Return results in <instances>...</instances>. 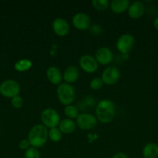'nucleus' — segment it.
Listing matches in <instances>:
<instances>
[{
  "label": "nucleus",
  "mask_w": 158,
  "mask_h": 158,
  "mask_svg": "<svg viewBox=\"0 0 158 158\" xmlns=\"http://www.w3.org/2000/svg\"><path fill=\"white\" fill-rule=\"evenodd\" d=\"M95 115L98 120L102 123H108L112 121L116 115V105L110 100H102L95 107Z\"/></svg>",
  "instance_id": "nucleus-1"
},
{
  "label": "nucleus",
  "mask_w": 158,
  "mask_h": 158,
  "mask_svg": "<svg viewBox=\"0 0 158 158\" xmlns=\"http://www.w3.org/2000/svg\"><path fill=\"white\" fill-rule=\"evenodd\" d=\"M48 130L43 124H37L33 127L28 134V138L31 147L40 148L47 142Z\"/></svg>",
  "instance_id": "nucleus-2"
},
{
  "label": "nucleus",
  "mask_w": 158,
  "mask_h": 158,
  "mask_svg": "<svg viewBox=\"0 0 158 158\" xmlns=\"http://www.w3.org/2000/svg\"><path fill=\"white\" fill-rule=\"evenodd\" d=\"M57 95L59 102L64 106L71 105L75 99V90L71 84L60 83L57 89Z\"/></svg>",
  "instance_id": "nucleus-3"
},
{
  "label": "nucleus",
  "mask_w": 158,
  "mask_h": 158,
  "mask_svg": "<svg viewBox=\"0 0 158 158\" xmlns=\"http://www.w3.org/2000/svg\"><path fill=\"white\" fill-rule=\"evenodd\" d=\"M40 120L43 126L46 128H54L59 126L60 122V115L53 108H46L43 110L40 115Z\"/></svg>",
  "instance_id": "nucleus-4"
},
{
  "label": "nucleus",
  "mask_w": 158,
  "mask_h": 158,
  "mask_svg": "<svg viewBox=\"0 0 158 158\" xmlns=\"http://www.w3.org/2000/svg\"><path fill=\"white\" fill-rule=\"evenodd\" d=\"M20 92V86L14 80H6L0 84V94L4 97L11 98L18 96Z\"/></svg>",
  "instance_id": "nucleus-5"
},
{
  "label": "nucleus",
  "mask_w": 158,
  "mask_h": 158,
  "mask_svg": "<svg viewBox=\"0 0 158 158\" xmlns=\"http://www.w3.org/2000/svg\"><path fill=\"white\" fill-rule=\"evenodd\" d=\"M76 124L80 129L83 131H90L94 129L98 124V120L96 117L91 114L83 113L80 114L76 119Z\"/></svg>",
  "instance_id": "nucleus-6"
},
{
  "label": "nucleus",
  "mask_w": 158,
  "mask_h": 158,
  "mask_svg": "<svg viewBox=\"0 0 158 158\" xmlns=\"http://www.w3.org/2000/svg\"><path fill=\"white\" fill-rule=\"evenodd\" d=\"M134 43V37L131 34L125 33L119 37L116 46L119 52L122 54H128L133 49Z\"/></svg>",
  "instance_id": "nucleus-7"
},
{
  "label": "nucleus",
  "mask_w": 158,
  "mask_h": 158,
  "mask_svg": "<svg viewBox=\"0 0 158 158\" xmlns=\"http://www.w3.org/2000/svg\"><path fill=\"white\" fill-rule=\"evenodd\" d=\"M101 78L105 84L114 85L119 81L120 78V73L115 66H108L104 69Z\"/></svg>",
  "instance_id": "nucleus-8"
},
{
  "label": "nucleus",
  "mask_w": 158,
  "mask_h": 158,
  "mask_svg": "<svg viewBox=\"0 0 158 158\" xmlns=\"http://www.w3.org/2000/svg\"><path fill=\"white\" fill-rule=\"evenodd\" d=\"M98 62L95 58L90 55H84L79 60V65L83 71L88 73H92L98 69Z\"/></svg>",
  "instance_id": "nucleus-9"
},
{
  "label": "nucleus",
  "mask_w": 158,
  "mask_h": 158,
  "mask_svg": "<svg viewBox=\"0 0 158 158\" xmlns=\"http://www.w3.org/2000/svg\"><path fill=\"white\" fill-rule=\"evenodd\" d=\"M72 23L73 26L78 30H85L91 26V19L87 14L78 12L73 16Z\"/></svg>",
  "instance_id": "nucleus-10"
},
{
  "label": "nucleus",
  "mask_w": 158,
  "mask_h": 158,
  "mask_svg": "<svg viewBox=\"0 0 158 158\" xmlns=\"http://www.w3.org/2000/svg\"><path fill=\"white\" fill-rule=\"evenodd\" d=\"M52 29L56 35L60 37H64L69 32L70 26L64 19L57 18L53 21Z\"/></svg>",
  "instance_id": "nucleus-11"
},
{
  "label": "nucleus",
  "mask_w": 158,
  "mask_h": 158,
  "mask_svg": "<svg viewBox=\"0 0 158 158\" xmlns=\"http://www.w3.org/2000/svg\"><path fill=\"white\" fill-rule=\"evenodd\" d=\"M95 60L101 65H108L112 61V52L107 47H101L95 52Z\"/></svg>",
  "instance_id": "nucleus-12"
},
{
  "label": "nucleus",
  "mask_w": 158,
  "mask_h": 158,
  "mask_svg": "<svg viewBox=\"0 0 158 158\" xmlns=\"http://www.w3.org/2000/svg\"><path fill=\"white\" fill-rule=\"evenodd\" d=\"M63 79L67 83H75L79 78V70L77 66H70L64 69L63 73Z\"/></svg>",
  "instance_id": "nucleus-13"
},
{
  "label": "nucleus",
  "mask_w": 158,
  "mask_h": 158,
  "mask_svg": "<svg viewBox=\"0 0 158 158\" xmlns=\"http://www.w3.org/2000/svg\"><path fill=\"white\" fill-rule=\"evenodd\" d=\"M144 11H145V7L143 3L141 2H134L129 7L128 14L130 18L136 19L140 18L143 15Z\"/></svg>",
  "instance_id": "nucleus-14"
},
{
  "label": "nucleus",
  "mask_w": 158,
  "mask_h": 158,
  "mask_svg": "<svg viewBox=\"0 0 158 158\" xmlns=\"http://www.w3.org/2000/svg\"><path fill=\"white\" fill-rule=\"evenodd\" d=\"M46 77L52 84L60 85L61 83L63 75L58 68L56 66H50L46 70Z\"/></svg>",
  "instance_id": "nucleus-15"
},
{
  "label": "nucleus",
  "mask_w": 158,
  "mask_h": 158,
  "mask_svg": "<svg viewBox=\"0 0 158 158\" xmlns=\"http://www.w3.org/2000/svg\"><path fill=\"white\" fill-rule=\"evenodd\" d=\"M130 3L129 0H112L110 2V8L116 14H121L128 10Z\"/></svg>",
  "instance_id": "nucleus-16"
},
{
  "label": "nucleus",
  "mask_w": 158,
  "mask_h": 158,
  "mask_svg": "<svg viewBox=\"0 0 158 158\" xmlns=\"http://www.w3.org/2000/svg\"><path fill=\"white\" fill-rule=\"evenodd\" d=\"M59 129L63 134H69L74 132L76 129V123L71 119H64L59 123Z\"/></svg>",
  "instance_id": "nucleus-17"
},
{
  "label": "nucleus",
  "mask_w": 158,
  "mask_h": 158,
  "mask_svg": "<svg viewBox=\"0 0 158 158\" xmlns=\"http://www.w3.org/2000/svg\"><path fill=\"white\" fill-rule=\"evenodd\" d=\"M144 158H158V145L156 143H147L143 150Z\"/></svg>",
  "instance_id": "nucleus-18"
},
{
  "label": "nucleus",
  "mask_w": 158,
  "mask_h": 158,
  "mask_svg": "<svg viewBox=\"0 0 158 158\" xmlns=\"http://www.w3.org/2000/svg\"><path fill=\"white\" fill-rule=\"evenodd\" d=\"M33 66V63L31 60L28 59H22V60H18L14 65V69L17 72H26L29 70Z\"/></svg>",
  "instance_id": "nucleus-19"
},
{
  "label": "nucleus",
  "mask_w": 158,
  "mask_h": 158,
  "mask_svg": "<svg viewBox=\"0 0 158 158\" xmlns=\"http://www.w3.org/2000/svg\"><path fill=\"white\" fill-rule=\"evenodd\" d=\"M64 114L68 119H77V117L79 115V110L75 106L73 105H68L66 106L64 108Z\"/></svg>",
  "instance_id": "nucleus-20"
},
{
  "label": "nucleus",
  "mask_w": 158,
  "mask_h": 158,
  "mask_svg": "<svg viewBox=\"0 0 158 158\" xmlns=\"http://www.w3.org/2000/svg\"><path fill=\"white\" fill-rule=\"evenodd\" d=\"M48 137L50 138V140L53 142H57L60 141L62 138V132L60 131V129L57 127L51 128L50 129V131H48Z\"/></svg>",
  "instance_id": "nucleus-21"
},
{
  "label": "nucleus",
  "mask_w": 158,
  "mask_h": 158,
  "mask_svg": "<svg viewBox=\"0 0 158 158\" xmlns=\"http://www.w3.org/2000/svg\"><path fill=\"white\" fill-rule=\"evenodd\" d=\"M93 7L98 11H105L109 6V2L108 0H93L91 2Z\"/></svg>",
  "instance_id": "nucleus-22"
},
{
  "label": "nucleus",
  "mask_w": 158,
  "mask_h": 158,
  "mask_svg": "<svg viewBox=\"0 0 158 158\" xmlns=\"http://www.w3.org/2000/svg\"><path fill=\"white\" fill-rule=\"evenodd\" d=\"M25 158H40V153L37 148L30 147L25 152Z\"/></svg>",
  "instance_id": "nucleus-23"
},
{
  "label": "nucleus",
  "mask_w": 158,
  "mask_h": 158,
  "mask_svg": "<svg viewBox=\"0 0 158 158\" xmlns=\"http://www.w3.org/2000/svg\"><path fill=\"white\" fill-rule=\"evenodd\" d=\"M104 83L102 81V78H99V77H95V78L93 79L92 80L90 83V87L91 88L94 90H98V89H101L103 86Z\"/></svg>",
  "instance_id": "nucleus-24"
},
{
  "label": "nucleus",
  "mask_w": 158,
  "mask_h": 158,
  "mask_svg": "<svg viewBox=\"0 0 158 158\" xmlns=\"http://www.w3.org/2000/svg\"><path fill=\"white\" fill-rule=\"evenodd\" d=\"M11 105L15 109H20L23 106V100L20 96H15L11 99Z\"/></svg>",
  "instance_id": "nucleus-25"
},
{
  "label": "nucleus",
  "mask_w": 158,
  "mask_h": 158,
  "mask_svg": "<svg viewBox=\"0 0 158 158\" xmlns=\"http://www.w3.org/2000/svg\"><path fill=\"white\" fill-rule=\"evenodd\" d=\"M19 148L23 151H26L30 148V143H29V140L27 139H23V140H20L19 143Z\"/></svg>",
  "instance_id": "nucleus-26"
},
{
  "label": "nucleus",
  "mask_w": 158,
  "mask_h": 158,
  "mask_svg": "<svg viewBox=\"0 0 158 158\" xmlns=\"http://www.w3.org/2000/svg\"><path fill=\"white\" fill-rule=\"evenodd\" d=\"M112 158H129V157H128V156H127L125 154H124V153L119 152V153H117V154H115V155L113 156Z\"/></svg>",
  "instance_id": "nucleus-27"
},
{
  "label": "nucleus",
  "mask_w": 158,
  "mask_h": 158,
  "mask_svg": "<svg viewBox=\"0 0 158 158\" xmlns=\"http://www.w3.org/2000/svg\"><path fill=\"white\" fill-rule=\"evenodd\" d=\"M153 26H154L155 29H156L158 30V17H156L154 19V21H153Z\"/></svg>",
  "instance_id": "nucleus-28"
}]
</instances>
